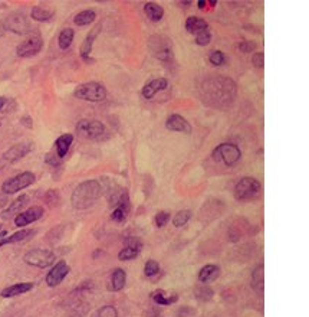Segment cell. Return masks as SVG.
<instances>
[{
	"instance_id": "1",
	"label": "cell",
	"mask_w": 309,
	"mask_h": 317,
	"mask_svg": "<svg viewBox=\"0 0 309 317\" xmlns=\"http://www.w3.org/2000/svg\"><path fill=\"white\" fill-rule=\"evenodd\" d=\"M236 93H237V88L234 81L225 77L209 78L200 87L202 101L216 108L229 107L236 98Z\"/></svg>"
},
{
	"instance_id": "2",
	"label": "cell",
	"mask_w": 309,
	"mask_h": 317,
	"mask_svg": "<svg viewBox=\"0 0 309 317\" xmlns=\"http://www.w3.org/2000/svg\"><path fill=\"white\" fill-rule=\"evenodd\" d=\"M102 195V186L98 180L91 179L79 183L71 195V204L75 209H88L94 207Z\"/></svg>"
},
{
	"instance_id": "3",
	"label": "cell",
	"mask_w": 309,
	"mask_h": 317,
	"mask_svg": "<svg viewBox=\"0 0 309 317\" xmlns=\"http://www.w3.org/2000/svg\"><path fill=\"white\" fill-rule=\"evenodd\" d=\"M148 48L153 55L162 62H170L174 58L173 42L165 35H153L148 39Z\"/></svg>"
},
{
	"instance_id": "4",
	"label": "cell",
	"mask_w": 309,
	"mask_h": 317,
	"mask_svg": "<svg viewBox=\"0 0 309 317\" xmlns=\"http://www.w3.org/2000/svg\"><path fill=\"white\" fill-rule=\"evenodd\" d=\"M74 96H75V98L83 100V101L99 103V101H104L107 98V90L101 83L89 81V83L78 85L77 90L74 91Z\"/></svg>"
},
{
	"instance_id": "5",
	"label": "cell",
	"mask_w": 309,
	"mask_h": 317,
	"mask_svg": "<svg viewBox=\"0 0 309 317\" xmlns=\"http://www.w3.org/2000/svg\"><path fill=\"white\" fill-rule=\"evenodd\" d=\"M212 157L215 162H222L228 167L234 166L242 157V152L237 144L233 143H222L216 146L215 150L212 152Z\"/></svg>"
},
{
	"instance_id": "6",
	"label": "cell",
	"mask_w": 309,
	"mask_h": 317,
	"mask_svg": "<svg viewBox=\"0 0 309 317\" xmlns=\"http://www.w3.org/2000/svg\"><path fill=\"white\" fill-rule=\"evenodd\" d=\"M262 192V183L255 178H243L234 186V198L237 201H250Z\"/></svg>"
},
{
	"instance_id": "7",
	"label": "cell",
	"mask_w": 309,
	"mask_h": 317,
	"mask_svg": "<svg viewBox=\"0 0 309 317\" xmlns=\"http://www.w3.org/2000/svg\"><path fill=\"white\" fill-rule=\"evenodd\" d=\"M35 180H36V178H35V175L32 172L19 173L13 178L7 179L1 185V192L6 193V195H13V193L19 192V191L26 189L30 185H33Z\"/></svg>"
},
{
	"instance_id": "8",
	"label": "cell",
	"mask_w": 309,
	"mask_h": 317,
	"mask_svg": "<svg viewBox=\"0 0 309 317\" xmlns=\"http://www.w3.org/2000/svg\"><path fill=\"white\" fill-rule=\"evenodd\" d=\"M23 261L32 267L46 268L54 264L55 254L49 249H30L29 252L25 254Z\"/></svg>"
},
{
	"instance_id": "9",
	"label": "cell",
	"mask_w": 309,
	"mask_h": 317,
	"mask_svg": "<svg viewBox=\"0 0 309 317\" xmlns=\"http://www.w3.org/2000/svg\"><path fill=\"white\" fill-rule=\"evenodd\" d=\"M32 149H33L32 143H17L12 146L7 152L3 153V156L0 159V169L19 162L20 159H23L26 156L27 153L32 152Z\"/></svg>"
},
{
	"instance_id": "10",
	"label": "cell",
	"mask_w": 309,
	"mask_h": 317,
	"mask_svg": "<svg viewBox=\"0 0 309 317\" xmlns=\"http://www.w3.org/2000/svg\"><path fill=\"white\" fill-rule=\"evenodd\" d=\"M77 133L81 137L95 140L99 138L105 133V125L102 124L99 120H81L77 124Z\"/></svg>"
},
{
	"instance_id": "11",
	"label": "cell",
	"mask_w": 309,
	"mask_h": 317,
	"mask_svg": "<svg viewBox=\"0 0 309 317\" xmlns=\"http://www.w3.org/2000/svg\"><path fill=\"white\" fill-rule=\"evenodd\" d=\"M3 26L6 30H10L17 35H25L30 30V23L27 20L26 14L22 12H13L9 14L3 22Z\"/></svg>"
},
{
	"instance_id": "12",
	"label": "cell",
	"mask_w": 309,
	"mask_h": 317,
	"mask_svg": "<svg viewBox=\"0 0 309 317\" xmlns=\"http://www.w3.org/2000/svg\"><path fill=\"white\" fill-rule=\"evenodd\" d=\"M42 48H43L42 36L41 35H33L16 48V54L20 58H30V56L38 55L42 51Z\"/></svg>"
},
{
	"instance_id": "13",
	"label": "cell",
	"mask_w": 309,
	"mask_h": 317,
	"mask_svg": "<svg viewBox=\"0 0 309 317\" xmlns=\"http://www.w3.org/2000/svg\"><path fill=\"white\" fill-rule=\"evenodd\" d=\"M69 271H71V268H69L67 261H64V260L58 261L54 267H52V270L48 273V276H46V284H48L49 287H56V286H59V284L65 280V277L69 274Z\"/></svg>"
},
{
	"instance_id": "14",
	"label": "cell",
	"mask_w": 309,
	"mask_h": 317,
	"mask_svg": "<svg viewBox=\"0 0 309 317\" xmlns=\"http://www.w3.org/2000/svg\"><path fill=\"white\" fill-rule=\"evenodd\" d=\"M43 213H45V209L42 207L29 208V209L20 212L19 215L14 216V225L19 226V228L30 225V223H33V222L39 221L42 216H43Z\"/></svg>"
},
{
	"instance_id": "15",
	"label": "cell",
	"mask_w": 309,
	"mask_h": 317,
	"mask_svg": "<svg viewBox=\"0 0 309 317\" xmlns=\"http://www.w3.org/2000/svg\"><path fill=\"white\" fill-rule=\"evenodd\" d=\"M99 32H101V25H96V26L86 35V38L83 39L81 48H79L81 58L83 59V62H86V64H92V62H94V59L91 58V52H92L94 42L95 39H96V36L99 35Z\"/></svg>"
},
{
	"instance_id": "16",
	"label": "cell",
	"mask_w": 309,
	"mask_h": 317,
	"mask_svg": "<svg viewBox=\"0 0 309 317\" xmlns=\"http://www.w3.org/2000/svg\"><path fill=\"white\" fill-rule=\"evenodd\" d=\"M165 128L170 131H177V133H184V134H191L193 128L187 120L180 115V114H171L165 120Z\"/></svg>"
},
{
	"instance_id": "17",
	"label": "cell",
	"mask_w": 309,
	"mask_h": 317,
	"mask_svg": "<svg viewBox=\"0 0 309 317\" xmlns=\"http://www.w3.org/2000/svg\"><path fill=\"white\" fill-rule=\"evenodd\" d=\"M167 88H168V80H165V78H157V80H153V81L146 84V85L143 87L141 94H143V97H144L146 100H151L157 93L164 91V90H167Z\"/></svg>"
},
{
	"instance_id": "18",
	"label": "cell",
	"mask_w": 309,
	"mask_h": 317,
	"mask_svg": "<svg viewBox=\"0 0 309 317\" xmlns=\"http://www.w3.org/2000/svg\"><path fill=\"white\" fill-rule=\"evenodd\" d=\"M250 284H252V289L256 291V294L262 297L265 293V265H263V262L256 265V268L252 273Z\"/></svg>"
},
{
	"instance_id": "19",
	"label": "cell",
	"mask_w": 309,
	"mask_h": 317,
	"mask_svg": "<svg viewBox=\"0 0 309 317\" xmlns=\"http://www.w3.org/2000/svg\"><path fill=\"white\" fill-rule=\"evenodd\" d=\"M220 273H222V270H220L219 265H216V264H207V265H204L202 270L199 271V276L197 277H199V281L202 284H209V283L216 281L220 277Z\"/></svg>"
},
{
	"instance_id": "20",
	"label": "cell",
	"mask_w": 309,
	"mask_h": 317,
	"mask_svg": "<svg viewBox=\"0 0 309 317\" xmlns=\"http://www.w3.org/2000/svg\"><path fill=\"white\" fill-rule=\"evenodd\" d=\"M143 249V244L137 239H133L131 244H128L125 248H122L120 252H118V260L120 261H131V260H135L140 252Z\"/></svg>"
},
{
	"instance_id": "21",
	"label": "cell",
	"mask_w": 309,
	"mask_h": 317,
	"mask_svg": "<svg viewBox=\"0 0 309 317\" xmlns=\"http://www.w3.org/2000/svg\"><path fill=\"white\" fill-rule=\"evenodd\" d=\"M125 281H127V273L122 270V268H115L111 274V280L108 283V290L109 291H121L125 286Z\"/></svg>"
},
{
	"instance_id": "22",
	"label": "cell",
	"mask_w": 309,
	"mask_h": 317,
	"mask_svg": "<svg viewBox=\"0 0 309 317\" xmlns=\"http://www.w3.org/2000/svg\"><path fill=\"white\" fill-rule=\"evenodd\" d=\"M27 201H29V196L27 195H20L17 199H14L13 202L10 204V207L1 213V218L9 219V218H12L14 215H19L22 212V209L26 207Z\"/></svg>"
},
{
	"instance_id": "23",
	"label": "cell",
	"mask_w": 309,
	"mask_h": 317,
	"mask_svg": "<svg viewBox=\"0 0 309 317\" xmlns=\"http://www.w3.org/2000/svg\"><path fill=\"white\" fill-rule=\"evenodd\" d=\"M151 299L154 300V303L157 306H170V304H174L178 302V296L173 293V294H168L167 291L158 289L155 291L151 293Z\"/></svg>"
},
{
	"instance_id": "24",
	"label": "cell",
	"mask_w": 309,
	"mask_h": 317,
	"mask_svg": "<svg viewBox=\"0 0 309 317\" xmlns=\"http://www.w3.org/2000/svg\"><path fill=\"white\" fill-rule=\"evenodd\" d=\"M74 141V136L72 134H62L61 137L56 138L55 141V149H56V156L62 160L69 152L71 146Z\"/></svg>"
},
{
	"instance_id": "25",
	"label": "cell",
	"mask_w": 309,
	"mask_h": 317,
	"mask_svg": "<svg viewBox=\"0 0 309 317\" xmlns=\"http://www.w3.org/2000/svg\"><path fill=\"white\" fill-rule=\"evenodd\" d=\"M209 29V23L202 19V17H197V16H190L186 20V30L188 33H193V35H197V33H202L204 30Z\"/></svg>"
},
{
	"instance_id": "26",
	"label": "cell",
	"mask_w": 309,
	"mask_h": 317,
	"mask_svg": "<svg viewBox=\"0 0 309 317\" xmlns=\"http://www.w3.org/2000/svg\"><path fill=\"white\" fill-rule=\"evenodd\" d=\"M33 289V283H17L13 286H9L1 291V297L9 299V297H16L20 294H25L27 291Z\"/></svg>"
},
{
	"instance_id": "27",
	"label": "cell",
	"mask_w": 309,
	"mask_h": 317,
	"mask_svg": "<svg viewBox=\"0 0 309 317\" xmlns=\"http://www.w3.org/2000/svg\"><path fill=\"white\" fill-rule=\"evenodd\" d=\"M35 234H36V229H22V231H17V232L12 234L10 236H4L3 239H0V245L3 247V245H7V244H16V242L25 241Z\"/></svg>"
},
{
	"instance_id": "28",
	"label": "cell",
	"mask_w": 309,
	"mask_h": 317,
	"mask_svg": "<svg viewBox=\"0 0 309 317\" xmlns=\"http://www.w3.org/2000/svg\"><path fill=\"white\" fill-rule=\"evenodd\" d=\"M144 12H146L147 17L151 22H160L162 16H164L162 6H160L158 3H154V1H147L144 4Z\"/></svg>"
},
{
	"instance_id": "29",
	"label": "cell",
	"mask_w": 309,
	"mask_h": 317,
	"mask_svg": "<svg viewBox=\"0 0 309 317\" xmlns=\"http://www.w3.org/2000/svg\"><path fill=\"white\" fill-rule=\"evenodd\" d=\"M74 36H75V30L71 28H65L61 30L59 36H58V45L62 51H67L68 48L72 45V41H74Z\"/></svg>"
},
{
	"instance_id": "30",
	"label": "cell",
	"mask_w": 309,
	"mask_h": 317,
	"mask_svg": "<svg viewBox=\"0 0 309 317\" xmlns=\"http://www.w3.org/2000/svg\"><path fill=\"white\" fill-rule=\"evenodd\" d=\"M96 17V13L92 9H88V10H82L79 13H77V16L74 17V22L77 26H86V25H91Z\"/></svg>"
},
{
	"instance_id": "31",
	"label": "cell",
	"mask_w": 309,
	"mask_h": 317,
	"mask_svg": "<svg viewBox=\"0 0 309 317\" xmlns=\"http://www.w3.org/2000/svg\"><path fill=\"white\" fill-rule=\"evenodd\" d=\"M54 10H49L46 7H42V6H35L30 12V17L33 20H38V22H48L54 17Z\"/></svg>"
},
{
	"instance_id": "32",
	"label": "cell",
	"mask_w": 309,
	"mask_h": 317,
	"mask_svg": "<svg viewBox=\"0 0 309 317\" xmlns=\"http://www.w3.org/2000/svg\"><path fill=\"white\" fill-rule=\"evenodd\" d=\"M194 296H196V299L200 300V302H209V300L213 299L215 291H213L212 287H209L207 284H200V286H197V287L194 289Z\"/></svg>"
},
{
	"instance_id": "33",
	"label": "cell",
	"mask_w": 309,
	"mask_h": 317,
	"mask_svg": "<svg viewBox=\"0 0 309 317\" xmlns=\"http://www.w3.org/2000/svg\"><path fill=\"white\" fill-rule=\"evenodd\" d=\"M191 215H193V213H191V211H188V209H183V211L177 212L175 216L173 218V225H174L175 228L184 226V225L191 219Z\"/></svg>"
},
{
	"instance_id": "34",
	"label": "cell",
	"mask_w": 309,
	"mask_h": 317,
	"mask_svg": "<svg viewBox=\"0 0 309 317\" xmlns=\"http://www.w3.org/2000/svg\"><path fill=\"white\" fill-rule=\"evenodd\" d=\"M91 317H118V312L114 306L107 304V306H102L101 309H98Z\"/></svg>"
},
{
	"instance_id": "35",
	"label": "cell",
	"mask_w": 309,
	"mask_h": 317,
	"mask_svg": "<svg viewBox=\"0 0 309 317\" xmlns=\"http://www.w3.org/2000/svg\"><path fill=\"white\" fill-rule=\"evenodd\" d=\"M209 61H210V64L215 65V67H222V65L226 64L228 58H226V55H225L222 51H212L210 55H209Z\"/></svg>"
},
{
	"instance_id": "36",
	"label": "cell",
	"mask_w": 309,
	"mask_h": 317,
	"mask_svg": "<svg viewBox=\"0 0 309 317\" xmlns=\"http://www.w3.org/2000/svg\"><path fill=\"white\" fill-rule=\"evenodd\" d=\"M160 273V264L155 260H148L144 265V274L146 277H154Z\"/></svg>"
},
{
	"instance_id": "37",
	"label": "cell",
	"mask_w": 309,
	"mask_h": 317,
	"mask_svg": "<svg viewBox=\"0 0 309 317\" xmlns=\"http://www.w3.org/2000/svg\"><path fill=\"white\" fill-rule=\"evenodd\" d=\"M128 212H130V211H127V209H124V208L115 207V209H114L112 213H111V219L114 222H124L127 219V216H128Z\"/></svg>"
},
{
	"instance_id": "38",
	"label": "cell",
	"mask_w": 309,
	"mask_h": 317,
	"mask_svg": "<svg viewBox=\"0 0 309 317\" xmlns=\"http://www.w3.org/2000/svg\"><path fill=\"white\" fill-rule=\"evenodd\" d=\"M168 221H170V212H167V211H160L154 218L157 228H164L168 223Z\"/></svg>"
},
{
	"instance_id": "39",
	"label": "cell",
	"mask_w": 309,
	"mask_h": 317,
	"mask_svg": "<svg viewBox=\"0 0 309 317\" xmlns=\"http://www.w3.org/2000/svg\"><path fill=\"white\" fill-rule=\"evenodd\" d=\"M194 42H196L199 46H207V45L212 42V33H210V30L207 29V30H204L202 33H197Z\"/></svg>"
},
{
	"instance_id": "40",
	"label": "cell",
	"mask_w": 309,
	"mask_h": 317,
	"mask_svg": "<svg viewBox=\"0 0 309 317\" xmlns=\"http://www.w3.org/2000/svg\"><path fill=\"white\" fill-rule=\"evenodd\" d=\"M237 48H239V51L243 52V54H249V52H253L255 51L256 48H257V45L252 41H242L239 42Z\"/></svg>"
},
{
	"instance_id": "41",
	"label": "cell",
	"mask_w": 309,
	"mask_h": 317,
	"mask_svg": "<svg viewBox=\"0 0 309 317\" xmlns=\"http://www.w3.org/2000/svg\"><path fill=\"white\" fill-rule=\"evenodd\" d=\"M252 64H253L255 68H263L265 67V54L263 52H255L252 56Z\"/></svg>"
},
{
	"instance_id": "42",
	"label": "cell",
	"mask_w": 309,
	"mask_h": 317,
	"mask_svg": "<svg viewBox=\"0 0 309 317\" xmlns=\"http://www.w3.org/2000/svg\"><path fill=\"white\" fill-rule=\"evenodd\" d=\"M194 309L188 307V306H181L177 312H175V316L177 317H190L191 315H194Z\"/></svg>"
},
{
	"instance_id": "43",
	"label": "cell",
	"mask_w": 309,
	"mask_h": 317,
	"mask_svg": "<svg viewBox=\"0 0 309 317\" xmlns=\"http://www.w3.org/2000/svg\"><path fill=\"white\" fill-rule=\"evenodd\" d=\"M45 162H46L48 165L54 166V167L61 165V159H59L56 154H52V153H48V154H46V157H45Z\"/></svg>"
},
{
	"instance_id": "44",
	"label": "cell",
	"mask_w": 309,
	"mask_h": 317,
	"mask_svg": "<svg viewBox=\"0 0 309 317\" xmlns=\"http://www.w3.org/2000/svg\"><path fill=\"white\" fill-rule=\"evenodd\" d=\"M12 101L9 100V98H6V97H0V112L1 111H6V108L9 107V104H10Z\"/></svg>"
},
{
	"instance_id": "45",
	"label": "cell",
	"mask_w": 309,
	"mask_h": 317,
	"mask_svg": "<svg viewBox=\"0 0 309 317\" xmlns=\"http://www.w3.org/2000/svg\"><path fill=\"white\" fill-rule=\"evenodd\" d=\"M158 316H160V310H158L157 307L150 309V310H147V313H146V317H158Z\"/></svg>"
},
{
	"instance_id": "46",
	"label": "cell",
	"mask_w": 309,
	"mask_h": 317,
	"mask_svg": "<svg viewBox=\"0 0 309 317\" xmlns=\"http://www.w3.org/2000/svg\"><path fill=\"white\" fill-rule=\"evenodd\" d=\"M20 123L23 125H26L27 128H32V124H33V123H32V118H30L29 115H23V117L20 118Z\"/></svg>"
},
{
	"instance_id": "47",
	"label": "cell",
	"mask_w": 309,
	"mask_h": 317,
	"mask_svg": "<svg viewBox=\"0 0 309 317\" xmlns=\"http://www.w3.org/2000/svg\"><path fill=\"white\" fill-rule=\"evenodd\" d=\"M206 4H207V1H206V0H199V1H197V7H199V9H203Z\"/></svg>"
},
{
	"instance_id": "48",
	"label": "cell",
	"mask_w": 309,
	"mask_h": 317,
	"mask_svg": "<svg viewBox=\"0 0 309 317\" xmlns=\"http://www.w3.org/2000/svg\"><path fill=\"white\" fill-rule=\"evenodd\" d=\"M206 1H207L210 6H213V7H215L216 4H217V0H206Z\"/></svg>"
},
{
	"instance_id": "49",
	"label": "cell",
	"mask_w": 309,
	"mask_h": 317,
	"mask_svg": "<svg viewBox=\"0 0 309 317\" xmlns=\"http://www.w3.org/2000/svg\"><path fill=\"white\" fill-rule=\"evenodd\" d=\"M0 125H1V121H0Z\"/></svg>"
},
{
	"instance_id": "50",
	"label": "cell",
	"mask_w": 309,
	"mask_h": 317,
	"mask_svg": "<svg viewBox=\"0 0 309 317\" xmlns=\"http://www.w3.org/2000/svg\"><path fill=\"white\" fill-rule=\"evenodd\" d=\"M0 232H1V231H0Z\"/></svg>"
}]
</instances>
